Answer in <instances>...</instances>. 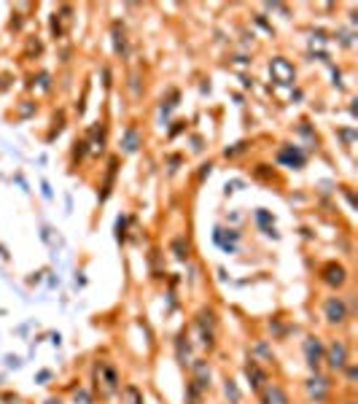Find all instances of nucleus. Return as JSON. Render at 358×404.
Wrapping results in <instances>:
<instances>
[{
	"label": "nucleus",
	"mask_w": 358,
	"mask_h": 404,
	"mask_svg": "<svg viewBox=\"0 0 358 404\" xmlns=\"http://www.w3.org/2000/svg\"><path fill=\"white\" fill-rule=\"evenodd\" d=\"M92 380H95V394H100V399H111L113 394L122 391V374L116 370V364L108 361V359H98L95 361Z\"/></svg>",
	"instance_id": "nucleus-1"
},
{
	"label": "nucleus",
	"mask_w": 358,
	"mask_h": 404,
	"mask_svg": "<svg viewBox=\"0 0 358 404\" xmlns=\"http://www.w3.org/2000/svg\"><path fill=\"white\" fill-rule=\"evenodd\" d=\"M194 326L197 334H199V345L213 353L219 348V340H216V332H219V312L213 308H199L194 315Z\"/></svg>",
	"instance_id": "nucleus-2"
},
{
	"label": "nucleus",
	"mask_w": 358,
	"mask_h": 404,
	"mask_svg": "<svg viewBox=\"0 0 358 404\" xmlns=\"http://www.w3.org/2000/svg\"><path fill=\"white\" fill-rule=\"evenodd\" d=\"M350 318H353V305L345 299V297H339V294H328L324 299V321L328 326H334V329H342V326H348L350 323Z\"/></svg>",
	"instance_id": "nucleus-3"
},
{
	"label": "nucleus",
	"mask_w": 358,
	"mask_h": 404,
	"mask_svg": "<svg viewBox=\"0 0 358 404\" xmlns=\"http://www.w3.org/2000/svg\"><path fill=\"white\" fill-rule=\"evenodd\" d=\"M318 280L328 286L334 294H339L345 286H348V280H350V270L342 264V262H337V259H328L324 262L321 267H318Z\"/></svg>",
	"instance_id": "nucleus-4"
},
{
	"label": "nucleus",
	"mask_w": 358,
	"mask_h": 404,
	"mask_svg": "<svg viewBox=\"0 0 358 404\" xmlns=\"http://www.w3.org/2000/svg\"><path fill=\"white\" fill-rule=\"evenodd\" d=\"M348 364H350V345H348V340L337 337V340L328 342L324 356V367L328 370V374H339Z\"/></svg>",
	"instance_id": "nucleus-5"
},
{
	"label": "nucleus",
	"mask_w": 358,
	"mask_h": 404,
	"mask_svg": "<svg viewBox=\"0 0 358 404\" xmlns=\"http://www.w3.org/2000/svg\"><path fill=\"white\" fill-rule=\"evenodd\" d=\"M304 391H307V399L313 404H326L334 394V383H331V374L324 372H310V377L304 380Z\"/></svg>",
	"instance_id": "nucleus-6"
},
{
	"label": "nucleus",
	"mask_w": 358,
	"mask_h": 404,
	"mask_svg": "<svg viewBox=\"0 0 358 404\" xmlns=\"http://www.w3.org/2000/svg\"><path fill=\"white\" fill-rule=\"evenodd\" d=\"M302 353H304V361L310 367V372H321L324 370V356H326V342L318 334H307L302 342Z\"/></svg>",
	"instance_id": "nucleus-7"
},
{
	"label": "nucleus",
	"mask_w": 358,
	"mask_h": 404,
	"mask_svg": "<svg viewBox=\"0 0 358 404\" xmlns=\"http://www.w3.org/2000/svg\"><path fill=\"white\" fill-rule=\"evenodd\" d=\"M275 159H278L280 167H289V170H304V164H307V151H304L302 146L283 143V146L278 149Z\"/></svg>",
	"instance_id": "nucleus-8"
},
{
	"label": "nucleus",
	"mask_w": 358,
	"mask_h": 404,
	"mask_svg": "<svg viewBox=\"0 0 358 404\" xmlns=\"http://www.w3.org/2000/svg\"><path fill=\"white\" fill-rule=\"evenodd\" d=\"M259 404H291V394L286 391V385L269 380L259 391Z\"/></svg>",
	"instance_id": "nucleus-9"
},
{
	"label": "nucleus",
	"mask_w": 358,
	"mask_h": 404,
	"mask_svg": "<svg viewBox=\"0 0 358 404\" xmlns=\"http://www.w3.org/2000/svg\"><path fill=\"white\" fill-rule=\"evenodd\" d=\"M140 146H143V132H140V127L132 122V125H127L124 127V132H122L119 149H122V154L124 156H132L140 151Z\"/></svg>",
	"instance_id": "nucleus-10"
},
{
	"label": "nucleus",
	"mask_w": 358,
	"mask_h": 404,
	"mask_svg": "<svg viewBox=\"0 0 358 404\" xmlns=\"http://www.w3.org/2000/svg\"><path fill=\"white\" fill-rule=\"evenodd\" d=\"M269 73H272V78L280 81V84H296V67H293V63H289L286 57H272V60H269Z\"/></svg>",
	"instance_id": "nucleus-11"
},
{
	"label": "nucleus",
	"mask_w": 358,
	"mask_h": 404,
	"mask_svg": "<svg viewBox=\"0 0 358 404\" xmlns=\"http://www.w3.org/2000/svg\"><path fill=\"white\" fill-rule=\"evenodd\" d=\"M243 372H245V377H248V383H251V391H254V394H259L261 388L269 383V374H267V370L261 367L259 361H254V359H248V361H245Z\"/></svg>",
	"instance_id": "nucleus-12"
},
{
	"label": "nucleus",
	"mask_w": 358,
	"mask_h": 404,
	"mask_svg": "<svg viewBox=\"0 0 358 404\" xmlns=\"http://www.w3.org/2000/svg\"><path fill=\"white\" fill-rule=\"evenodd\" d=\"M116 176H119V156H111L108 159V167H105V176H102V191H100V202H105L111 197V191L116 187Z\"/></svg>",
	"instance_id": "nucleus-13"
},
{
	"label": "nucleus",
	"mask_w": 358,
	"mask_h": 404,
	"mask_svg": "<svg viewBox=\"0 0 358 404\" xmlns=\"http://www.w3.org/2000/svg\"><path fill=\"white\" fill-rule=\"evenodd\" d=\"M189 370H192V380H194L202 391H208V388H210V377H213V372H210V364H208L205 359H194Z\"/></svg>",
	"instance_id": "nucleus-14"
},
{
	"label": "nucleus",
	"mask_w": 358,
	"mask_h": 404,
	"mask_svg": "<svg viewBox=\"0 0 358 404\" xmlns=\"http://www.w3.org/2000/svg\"><path fill=\"white\" fill-rule=\"evenodd\" d=\"M175 356H178V364L181 367H192V342H189V332L183 329L178 337H175Z\"/></svg>",
	"instance_id": "nucleus-15"
},
{
	"label": "nucleus",
	"mask_w": 358,
	"mask_h": 404,
	"mask_svg": "<svg viewBox=\"0 0 358 404\" xmlns=\"http://www.w3.org/2000/svg\"><path fill=\"white\" fill-rule=\"evenodd\" d=\"M87 143H89V151H95V154L100 151V154H102V151H105V143H108V125H105V122H98V125L92 127Z\"/></svg>",
	"instance_id": "nucleus-16"
},
{
	"label": "nucleus",
	"mask_w": 358,
	"mask_h": 404,
	"mask_svg": "<svg viewBox=\"0 0 358 404\" xmlns=\"http://www.w3.org/2000/svg\"><path fill=\"white\" fill-rule=\"evenodd\" d=\"M111 38H113V52H116V57L127 60V57H130V38H127V32H124V28H122L119 22L113 25Z\"/></svg>",
	"instance_id": "nucleus-17"
},
{
	"label": "nucleus",
	"mask_w": 358,
	"mask_h": 404,
	"mask_svg": "<svg viewBox=\"0 0 358 404\" xmlns=\"http://www.w3.org/2000/svg\"><path fill=\"white\" fill-rule=\"evenodd\" d=\"M170 253H172V259H178V262H189V259H192V243H189V237H186V235H175V237L170 240Z\"/></svg>",
	"instance_id": "nucleus-18"
},
{
	"label": "nucleus",
	"mask_w": 358,
	"mask_h": 404,
	"mask_svg": "<svg viewBox=\"0 0 358 404\" xmlns=\"http://www.w3.org/2000/svg\"><path fill=\"white\" fill-rule=\"evenodd\" d=\"M251 359H254V361H259L261 367H264V364L275 361V350L269 348V342L267 340H259L254 348H251Z\"/></svg>",
	"instance_id": "nucleus-19"
},
{
	"label": "nucleus",
	"mask_w": 358,
	"mask_h": 404,
	"mask_svg": "<svg viewBox=\"0 0 358 404\" xmlns=\"http://www.w3.org/2000/svg\"><path fill=\"white\" fill-rule=\"evenodd\" d=\"M213 240L227 251V253H234V246H232V243H237V240H240V235H237L234 229H224V226H219V229H216V235H213Z\"/></svg>",
	"instance_id": "nucleus-20"
},
{
	"label": "nucleus",
	"mask_w": 358,
	"mask_h": 404,
	"mask_svg": "<svg viewBox=\"0 0 358 404\" xmlns=\"http://www.w3.org/2000/svg\"><path fill=\"white\" fill-rule=\"evenodd\" d=\"M254 218H256V224H259V229L264 232V235H272V237H278V229H275V216H272V213H267L264 208H256Z\"/></svg>",
	"instance_id": "nucleus-21"
},
{
	"label": "nucleus",
	"mask_w": 358,
	"mask_h": 404,
	"mask_svg": "<svg viewBox=\"0 0 358 404\" xmlns=\"http://www.w3.org/2000/svg\"><path fill=\"white\" fill-rule=\"evenodd\" d=\"M251 176H254L256 181H261V184H280V178H278V170H275L272 164H256Z\"/></svg>",
	"instance_id": "nucleus-22"
},
{
	"label": "nucleus",
	"mask_w": 358,
	"mask_h": 404,
	"mask_svg": "<svg viewBox=\"0 0 358 404\" xmlns=\"http://www.w3.org/2000/svg\"><path fill=\"white\" fill-rule=\"evenodd\" d=\"M224 396H227L229 404H240V402H243V394H240V388H237V383H234L232 377H227V380H224Z\"/></svg>",
	"instance_id": "nucleus-23"
},
{
	"label": "nucleus",
	"mask_w": 358,
	"mask_h": 404,
	"mask_svg": "<svg viewBox=\"0 0 358 404\" xmlns=\"http://www.w3.org/2000/svg\"><path fill=\"white\" fill-rule=\"evenodd\" d=\"M202 394H205V391L197 385L194 380L186 383V404H202Z\"/></svg>",
	"instance_id": "nucleus-24"
},
{
	"label": "nucleus",
	"mask_w": 358,
	"mask_h": 404,
	"mask_svg": "<svg viewBox=\"0 0 358 404\" xmlns=\"http://www.w3.org/2000/svg\"><path fill=\"white\" fill-rule=\"evenodd\" d=\"M251 146H254V143H248V140H240V143H234L232 149H224V156H227V159H237V156L248 154V151H251Z\"/></svg>",
	"instance_id": "nucleus-25"
},
{
	"label": "nucleus",
	"mask_w": 358,
	"mask_h": 404,
	"mask_svg": "<svg viewBox=\"0 0 358 404\" xmlns=\"http://www.w3.org/2000/svg\"><path fill=\"white\" fill-rule=\"evenodd\" d=\"M87 154H89V143H87V138L76 140V143H73V162H81Z\"/></svg>",
	"instance_id": "nucleus-26"
},
{
	"label": "nucleus",
	"mask_w": 358,
	"mask_h": 404,
	"mask_svg": "<svg viewBox=\"0 0 358 404\" xmlns=\"http://www.w3.org/2000/svg\"><path fill=\"white\" fill-rule=\"evenodd\" d=\"M124 396L130 399V404H143V391L137 385H124Z\"/></svg>",
	"instance_id": "nucleus-27"
},
{
	"label": "nucleus",
	"mask_w": 358,
	"mask_h": 404,
	"mask_svg": "<svg viewBox=\"0 0 358 404\" xmlns=\"http://www.w3.org/2000/svg\"><path fill=\"white\" fill-rule=\"evenodd\" d=\"M339 374H345V380H348V385L353 388V385H356V377H358V367H356V361H350V364H348V367H345V370H342V372H339Z\"/></svg>",
	"instance_id": "nucleus-28"
},
{
	"label": "nucleus",
	"mask_w": 358,
	"mask_h": 404,
	"mask_svg": "<svg viewBox=\"0 0 358 404\" xmlns=\"http://www.w3.org/2000/svg\"><path fill=\"white\" fill-rule=\"evenodd\" d=\"M116 240H119V243L127 240V216L116 218Z\"/></svg>",
	"instance_id": "nucleus-29"
},
{
	"label": "nucleus",
	"mask_w": 358,
	"mask_h": 404,
	"mask_svg": "<svg viewBox=\"0 0 358 404\" xmlns=\"http://www.w3.org/2000/svg\"><path fill=\"white\" fill-rule=\"evenodd\" d=\"M213 173V162H205V164H199V173H197V184H202L208 176Z\"/></svg>",
	"instance_id": "nucleus-30"
},
{
	"label": "nucleus",
	"mask_w": 358,
	"mask_h": 404,
	"mask_svg": "<svg viewBox=\"0 0 358 404\" xmlns=\"http://www.w3.org/2000/svg\"><path fill=\"white\" fill-rule=\"evenodd\" d=\"M102 87L111 89L113 87V76H111V65H102Z\"/></svg>",
	"instance_id": "nucleus-31"
},
{
	"label": "nucleus",
	"mask_w": 358,
	"mask_h": 404,
	"mask_svg": "<svg viewBox=\"0 0 358 404\" xmlns=\"http://www.w3.org/2000/svg\"><path fill=\"white\" fill-rule=\"evenodd\" d=\"M130 89H132V97H140L143 89H140V78H137V73H132L130 76Z\"/></svg>",
	"instance_id": "nucleus-32"
},
{
	"label": "nucleus",
	"mask_w": 358,
	"mask_h": 404,
	"mask_svg": "<svg viewBox=\"0 0 358 404\" xmlns=\"http://www.w3.org/2000/svg\"><path fill=\"white\" fill-rule=\"evenodd\" d=\"M192 143H194V146H192V149H194V151H202V138H194V140H192Z\"/></svg>",
	"instance_id": "nucleus-33"
},
{
	"label": "nucleus",
	"mask_w": 358,
	"mask_h": 404,
	"mask_svg": "<svg viewBox=\"0 0 358 404\" xmlns=\"http://www.w3.org/2000/svg\"><path fill=\"white\" fill-rule=\"evenodd\" d=\"M43 404H65V402H63V399H46Z\"/></svg>",
	"instance_id": "nucleus-34"
}]
</instances>
